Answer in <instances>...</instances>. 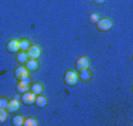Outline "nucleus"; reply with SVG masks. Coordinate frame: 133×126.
Segmentation results:
<instances>
[{"label":"nucleus","mask_w":133,"mask_h":126,"mask_svg":"<svg viewBox=\"0 0 133 126\" xmlns=\"http://www.w3.org/2000/svg\"><path fill=\"white\" fill-rule=\"evenodd\" d=\"M79 78L78 74L75 73L74 71H66L65 74H64V83L65 85H67L68 87H73V86L77 85Z\"/></svg>","instance_id":"nucleus-1"},{"label":"nucleus","mask_w":133,"mask_h":126,"mask_svg":"<svg viewBox=\"0 0 133 126\" xmlns=\"http://www.w3.org/2000/svg\"><path fill=\"white\" fill-rule=\"evenodd\" d=\"M97 26V30L99 32H108V31L112 30V26H113V23L111 20L110 18H100L99 21L96 24Z\"/></svg>","instance_id":"nucleus-2"},{"label":"nucleus","mask_w":133,"mask_h":126,"mask_svg":"<svg viewBox=\"0 0 133 126\" xmlns=\"http://www.w3.org/2000/svg\"><path fill=\"white\" fill-rule=\"evenodd\" d=\"M13 76H14V78L17 79L18 81L25 80V79L30 78V72H28V70L25 66H18L14 70V72H13Z\"/></svg>","instance_id":"nucleus-3"},{"label":"nucleus","mask_w":133,"mask_h":126,"mask_svg":"<svg viewBox=\"0 0 133 126\" xmlns=\"http://www.w3.org/2000/svg\"><path fill=\"white\" fill-rule=\"evenodd\" d=\"M30 83H31V78L18 81V84L15 85V91L18 92V94H23L25 92L30 91Z\"/></svg>","instance_id":"nucleus-4"},{"label":"nucleus","mask_w":133,"mask_h":126,"mask_svg":"<svg viewBox=\"0 0 133 126\" xmlns=\"http://www.w3.org/2000/svg\"><path fill=\"white\" fill-rule=\"evenodd\" d=\"M35 94L32 93L31 91H27L25 93H23L20 96V100H21V104L26 106H31V105H34V100H35Z\"/></svg>","instance_id":"nucleus-5"},{"label":"nucleus","mask_w":133,"mask_h":126,"mask_svg":"<svg viewBox=\"0 0 133 126\" xmlns=\"http://www.w3.org/2000/svg\"><path fill=\"white\" fill-rule=\"evenodd\" d=\"M26 53H27V56H28V59H37L38 60L41 56V50L37 45H31L28 47V50L26 51Z\"/></svg>","instance_id":"nucleus-6"},{"label":"nucleus","mask_w":133,"mask_h":126,"mask_svg":"<svg viewBox=\"0 0 133 126\" xmlns=\"http://www.w3.org/2000/svg\"><path fill=\"white\" fill-rule=\"evenodd\" d=\"M90 67V60L86 57H79L75 61V70L80 72L83 70H87Z\"/></svg>","instance_id":"nucleus-7"},{"label":"nucleus","mask_w":133,"mask_h":126,"mask_svg":"<svg viewBox=\"0 0 133 126\" xmlns=\"http://www.w3.org/2000/svg\"><path fill=\"white\" fill-rule=\"evenodd\" d=\"M19 107H20V101L13 98L7 101V105H6L5 110L8 113H15V112L19 110Z\"/></svg>","instance_id":"nucleus-8"},{"label":"nucleus","mask_w":133,"mask_h":126,"mask_svg":"<svg viewBox=\"0 0 133 126\" xmlns=\"http://www.w3.org/2000/svg\"><path fill=\"white\" fill-rule=\"evenodd\" d=\"M6 51L11 54H17L20 48H19V40L17 39H13V40H10L7 44H6Z\"/></svg>","instance_id":"nucleus-9"},{"label":"nucleus","mask_w":133,"mask_h":126,"mask_svg":"<svg viewBox=\"0 0 133 126\" xmlns=\"http://www.w3.org/2000/svg\"><path fill=\"white\" fill-rule=\"evenodd\" d=\"M25 67L28 70L30 73H33V72H37L40 66H39V63H38L37 59H28L25 64Z\"/></svg>","instance_id":"nucleus-10"},{"label":"nucleus","mask_w":133,"mask_h":126,"mask_svg":"<svg viewBox=\"0 0 133 126\" xmlns=\"http://www.w3.org/2000/svg\"><path fill=\"white\" fill-rule=\"evenodd\" d=\"M34 105L37 109H45L46 105H47V99H46L44 96H40V94H39V96L35 97Z\"/></svg>","instance_id":"nucleus-11"},{"label":"nucleus","mask_w":133,"mask_h":126,"mask_svg":"<svg viewBox=\"0 0 133 126\" xmlns=\"http://www.w3.org/2000/svg\"><path fill=\"white\" fill-rule=\"evenodd\" d=\"M78 78L80 79L81 81H84V83H87V81H90L91 79H92V72H91L88 68L87 70H83L79 72Z\"/></svg>","instance_id":"nucleus-12"},{"label":"nucleus","mask_w":133,"mask_h":126,"mask_svg":"<svg viewBox=\"0 0 133 126\" xmlns=\"http://www.w3.org/2000/svg\"><path fill=\"white\" fill-rule=\"evenodd\" d=\"M15 60H17L18 64H20V65H25L26 61L28 60L27 53L24 52V51H19V52L17 53V56H15Z\"/></svg>","instance_id":"nucleus-13"},{"label":"nucleus","mask_w":133,"mask_h":126,"mask_svg":"<svg viewBox=\"0 0 133 126\" xmlns=\"http://www.w3.org/2000/svg\"><path fill=\"white\" fill-rule=\"evenodd\" d=\"M30 91L32 92V93H34L35 96H39V94H41L44 92V87L40 83H33L32 85L30 86Z\"/></svg>","instance_id":"nucleus-14"},{"label":"nucleus","mask_w":133,"mask_h":126,"mask_svg":"<svg viewBox=\"0 0 133 126\" xmlns=\"http://www.w3.org/2000/svg\"><path fill=\"white\" fill-rule=\"evenodd\" d=\"M30 46H31V41L28 39H21V40H19V48H20V51L26 52Z\"/></svg>","instance_id":"nucleus-15"},{"label":"nucleus","mask_w":133,"mask_h":126,"mask_svg":"<svg viewBox=\"0 0 133 126\" xmlns=\"http://www.w3.org/2000/svg\"><path fill=\"white\" fill-rule=\"evenodd\" d=\"M99 19H100V17H99L98 13H91L90 15H88V23L92 24V25H96L97 23L99 21Z\"/></svg>","instance_id":"nucleus-16"},{"label":"nucleus","mask_w":133,"mask_h":126,"mask_svg":"<svg viewBox=\"0 0 133 126\" xmlns=\"http://www.w3.org/2000/svg\"><path fill=\"white\" fill-rule=\"evenodd\" d=\"M12 124L14 126H23L24 124V118L21 116H19V114H17V116H14L12 118Z\"/></svg>","instance_id":"nucleus-17"},{"label":"nucleus","mask_w":133,"mask_h":126,"mask_svg":"<svg viewBox=\"0 0 133 126\" xmlns=\"http://www.w3.org/2000/svg\"><path fill=\"white\" fill-rule=\"evenodd\" d=\"M7 117H8V112L5 109H0V125H3V124L6 123Z\"/></svg>","instance_id":"nucleus-18"},{"label":"nucleus","mask_w":133,"mask_h":126,"mask_svg":"<svg viewBox=\"0 0 133 126\" xmlns=\"http://www.w3.org/2000/svg\"><path fill=\"white\" fill-rule=\"evenodd\" d=\"M23 126H38V121L34 118H27L24 119Z\"/></svg>","instance_id":"nucleus-19"},{"label":"nucleus","mask_w":133,"mask_h":126,"mask_svg":"<svg viewBox=\"0 0 133 126\" xmlns=\"http://www.w3.org/2000/svg\"><path fill=\"white\" fill-rule=\"evenodd\" d=\"M7 101H8L7 98H5V97H1V98H0V109H5L6 105H7Z\"/></svg>","instance_id":"nucleus-20"},{"label":"nucleus","mask_w":133,"mask_h":126,"mask_svg":"<svg viewBox=\"0 0 133 126\" xmlns=\"http://www.w3.org/2000/svg\"><path fill=\"white\" fill-rule=\"evenodd\" d=\"M94 1V4H97V5H103L104 3H105V0H93Z\"/></svg>","instance_id":"nucleus-21"}]
</instances>
